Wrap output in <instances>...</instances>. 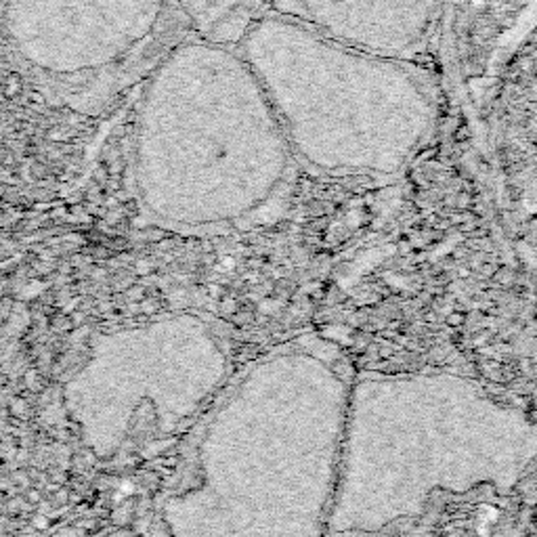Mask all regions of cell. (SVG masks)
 Masks as SVG:
<instances>
[{
    "label": "cell",
    "mask_w": 537,
    "mask_h": 537,
    "mask_svg": "<svg viewBox=\"0 0 537 537\" xmlns=\"http://www.w3.org/2000/svg\"><path fill=\"white\" fill-rule=\"evenodd\" d=\"M261 13L371 55L410 59L439 34L445 0H263Z\"/></svg>",
    "instance_id": "cell-2"
},
{
    "label": "cell",
    "mask_w": 537,
    "mask_h": 537,
    "mask_svg": "<svg viewBox=\"0 0 537 537\" xmlns=\"http://www.w3.org/2000/svg\"><path fill=\"white\" fill-rule=\"evenodd\" d=\"M189 29L218 43L235 45L263 0H173Z\"/></svg>",
    "instance_id": "cell-3"
},
{
    "label": "cell",
    "mask_w": 537,
    "mask_h": 537,
    "mask_svg": "<svg viewBox=\"0 0 537 537\" xmlns=\"http://www.w3.org/2000/svg\"><path fill=\"white\" fill-rule=\"evenodd\" d=\"M185 17L173 0H7L4 26L32 68L103 72L150 53ZM189 28V26H187Z\"/></svg>",
    "instance_id": "cell-1"
}]
</instances>
